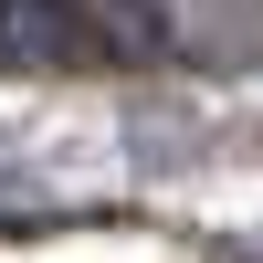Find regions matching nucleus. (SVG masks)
Instances as JSON below:
<instances>
[{"mask_svg": "<svg viewBox=\"0 0 263 263\" xmlns=\"http://www.w3.org/2000/svg\"><path fill=\"white\" fill-rule=\"evenodd\" d=\"M53 53H63V0H0V63L32 74Z\"/></svg>", "mask_w": 263, "mask_h": 263, "instance_id": "nucleus-1", "label": "nucleus"}, {"mask_svg": "<svg viewBox=\"0 0 263 263\" xmlns=\"http://www.w3.org/2000/svg\"><path fill=\"white\" fill-rule=\"evenodd\" d=\"M11 200H32V190H21V179H11V168H0V211H11Z\"/></svg>", "mask_w": 263, "mask_h": 263, "instance_id": "nucleus-2", "label": "nucleus"}, {"mask_svg": "<svg viewBox=\"0 0 263 263\" xmlns=\"http://www.w3.org/2000/svg\"><path fill=\"white\" fill-rule=\"evenodd\" d=\"M253 263H263V242H253Z\"/></svg>", "mask_w": 263, "mask_h": 263, "instance_id": "nucleus-3", "label": "nucleus"}]
</instances>
